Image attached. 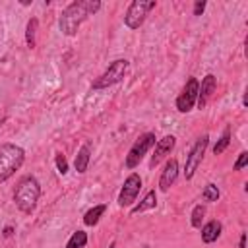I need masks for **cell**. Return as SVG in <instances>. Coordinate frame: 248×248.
Returning <instances> with one entry per match:
<instances>
[{"label": "cell", "instance_id": "cell-1", "mask_svg": "<svg viewBox=\"0 0 248 248\" xmlns=\"http://www.w3.org/2000/svg\"><path fill=\"white\" fill-rule=\"evenodd\" d=\"M99 8H101L99 0H76V2L68 4L60 16V31L66 37H74L79 31V25L89 16L99 12Z\"/></svg>", "mask_w": 248, "mask_h": 248}, {"label": "cell", "instance_id": "cell-2", "mask_svg": "<svg viewBox=\"0 0 248 248\" xmlns=\"http://www.w3.org/2000/svg\"><path fill=\"white\" fill-rule=\"evenodd\" d=\"M39 196H41V184L35 176L27 174L23 176L17 186H16V192H14V202L17 205V209L21 213H33L35 207H37V202H39Z\"/></svg>", "mask_w": 248, "mask_h": 248}, {"label": "cell", "instance_id": "cell-3", "mask_svg": "<svg viewBox=\"0 0 248 248\" xmlns=\"http://www.w3.org/2000/svg\"><path fill=\"white\" fill-rule=\"evenodd\" d=\"M25 151L16 143H2L0 145V184L6 182L14 172L23 165Z\"/></svg>", "mask_w": 248, "mask_h": 248}, {"label": "cell", "instance_id": "cell-4", "mask_svg": "<svg viewBox=\"0 0 248 248\" xmlns=\"http://www.w3.org/2000/svg\"><path fill=\"white\" fill-rule=\"evenodd\" d=\"M128 66H130V62H128L126 58H116V60L91 83V89H107V87H110V85L122 81L124 76H126V72H128Z\"/></svg>", "mask_w": 248, "mask_h": 248}, {"label": "cell", "instance_id": "cell-5", "mask_svg": "<svg viewBox=\"0 0 248 248\" xmlns=\"http://www.w3.org/2000/svg\"><path fill=\"white\" fill-rule=\"evenodd\" d=\"M155 8V0H134L128 10H126V16H124V23L126 27L130 29H138L143 25L147 14Z\"/></svg>", "mask_w": 248, "mask_h": 248}, {"label": "cell", "instance_id": "cell-6", "mask_svg": "<svg viewBox=\"0 0 248 248\" xmlns=\"http://www.w3.org/2000/svg\"><path fill=\"white\" fill-rule=\"evenodd\" d=\"M155 145V134L153 132H145L141 134L130 147L128 155H126V167L128 169H136L140 165V161L143 159V155Z\"/></svg>", "mask_w": 248, "mask_h": 248}, {"label": "cell", "instance_id": "cell-7", "mask_svg": "<svg viewBox=\"0 0 248 248\" xmlns=\"http://www.w3.org/2000/svg\"><path fill=\"white\" fill-rule=\"evenodd\" d=\"M207 143H209V138H207V136L198 138L196 143L192 145L190 153L186 155V165H184V176H186V180H190V178L196 174L198 167L202 165V159H203V155H205Z\"/></svg>", "mask_w": 248, "mask_h": 248}, {"label": "cell", "instance_id": "cell-8", "mask_svg": "<svg viewBox=\"0 0 248 248\" xmlns=\"http://www.w3.org/2000/svg\"><path fill=\"white\" fill-rule=\"evenodd\" d=\"M140 190H141V176H140L138 172H132V174L124 180V184H122V190H120V194H118V205H120V207L132 205V203L136 202Z\"/></svg>", "mask_w": 248, "mask_h": 248}, {"label": "cell", "instance_id": "cell-9", "mask_svg": "<svg viewBox=\"0 0 248 248\" xmlns=\"http://www.w3.org/2000/svg\"><path fill=\"white\" fill-rule=\"evenodd\" d=\"M198 89H200V81L196 78H190L182 89V93L176 97V108L180 112H188L192 110V107L198 101Z\"/></svg>", "mask_w": 248, "mask_h": 248}, {"label": "cell", "instance_id": "cell-10", "mask_svg": "<svg viewBox=\"0 0 248 248\" xmlns=\"http://www.w3.org/2000/svg\"><path fill=\"white\" fill-rule=\"evenodd\" d=\"M174 143H176V138L174 136H165L161 138L157 143H155V151L151 155V161H149V167H157L167 155H170V151L174 149Z\"/></svg>", "mask_w": 248, "mask_h": 248}, {"label": "cell", "instance_id": "cell-11", "mask_svg": "<svg viewBox=\"0 0 248 248\" xmlns=\"http://www.w3.org/2000/svg\"><path fill=\"white\" fill-rule=\"evenodd\" d=\"M178 176V161L176 159H169L163 167V172H161V178H159V190L161 192H169V188L174 184Z\"/></svg>", "mask_w": 248, "mask_h": 248}, {"label": "cell", "instance_id": "cell-12", "mask_svg": "<svg viewBox=\"0 0 248 248\" xmlns=\"http://www.w3.org/2000/svg\"><path fill=\"white\" fill-rule=\"evenodd\" d=\"M215 87H217V78H215L213 74H207V76L202 79L200 89H198V101H196L198 108H203V107L207 105V101H209V97L213 95Z\"/></svg>", "mask_w": 248, "mask_h": 248}, {"label": "cell", "instance_id": "cell-13", "mask_svg": "<svg viewBox=\"0 0 248 248\" xmlns=\"http://www.w3.org/2000/svg\"><path fill=\"white\" fill-rule=\"evenodd\" d=\"M221 231H223V225L213 219V221H209V223H205L202 227V240L205 244H211V242H215L221 236Z\"/></svg>", "mask_w": 248, "mask_h": 248}, {"label": "cell", "instance_id": "cell-14", "mask_svg": "<svg viewBox=\"0 0 248 248\" xmlns=\"http://www.w3.org/2000/svg\"><path fill=\"white\" fill-rule=\"evenodd\" d=\"M89 161H91V147L89 143H83L76 155V161H74V167L78 172H85L87 167H89Z\"/></svg>", "mask_w": 248, "mask_h": 248}, {"label": "cell", "instance_id": "cell-15", "mask_svg": "<svg viewBox=\"0 0 248 248\" xmlns=\"http://www.w3.org/2000/svg\"><path fill=\"white\" fill-rule=\"evenodd\" d=\"M157 205V194H155V190H149L145 196H143V200L138 203V205H134L132 207V213L136 215V213H143V211H147V209H153Z\"/></svg>", "mask_w": 248, "mask_h": 248}, {"label": "cell", "instance_id": "cell-16", "mask_svg": "<svg viewBox=\"0 0 248 248\" xmlns=\"http://www.w3.org/2000/svg\"><path fill=\"white\" fill-rule=\"evenodd\" d=\"M107 211V205L105 203H101V205H95V207H91L85 215H83V223L87 225V227H95L97 223H99V219H101V215Z\"/></svg>", "mask_w": 248, "mask_h": 248}, {"label": "cell", "instance_id": "cell-17", "mask_svg": "<svg viewBox=\"0 0 248 248\" xmlns=\"http://www.w3.org/2000/svg\"><path fill=\"white\" fill-rule=\"evenodd\" d=\"M37 29H39V19L37 17H31L29 21H27V27H25V43H27V46L29 48H35V45H37Z\"/></svg>", "mask_w": 248, "mask_h": 248}, {"label": "cell", "instance_id": "cell-18", "mask_svg": "<svg viewBox=\"0 0 248 248\" xmlns=\"http://www.w3.org/2000/svg\"><path fill=\"white\" fill-rule=\"evenodd\" d=\"M85 244H87V232H83V231H76V232L70 236L66 248H85Z\"/></svg>", "mask_w": 248, "mask_h": 248}, {"label": "cell", "instance_id": "cell-19", "mask_svg": "<svg viewBox=\"0 0 248 248\" xmlns=\"http://www.w3.org/2000/svg\"><path fill=\"white\" fill-rule=\"evenodd\" d=\"M229 143H231V130H229V128H225L223 136H221V138H219V141L213 145V153H215V155H221V153L229 147Z\"/></svg>", "mask_w": 248, "mask_h": 248}, {"label": "cell", "instance_id": "cell-20", "mask_svg": "<svg viewBox=\"0 0 248 248\" xmlns=\"http://www.w3.org/2000/svg\"><path fill=\"white\" fill-rule=\"evenodd\" d=\"M219 188L215 186V184H207L205 188H203V192H202V200L203 202H217L219 200Z\"/></svg>", "mask_w": 248, "mask_h": 248}, {"label": "cell", "instance_id": "cell-21", "mask_svg": "<svg viewBox=\"0 0 248 248\" xmlns=\"http://www.w3.org/2000/svg\"><path fill=\"white\" fill-rule=\"evenodd\" d=\"M203 215H205V207H203L202 203L192 209V219H190V221H192V227H194V229H200V227H202Z\"/></svg>", "mask_w": 248, "mask_h": 248}, {"label": "cell", "instance_id": "cell-22", "mask_svg": "<svg viewBox=\"0 0 248 248\" xmlns=\"http://www.w3.org/2000/svg\"><path fill=\"white\" fill-rule=\"evenodd\" d=\"M56 169H58L60 174L68 172V161H66V157L62 153H56Z\"/></svg>", "mask_w": 248, "mask_h": 248}, {"label": "cell", "instance_id": "cell-23", "mask_svg": "<svg viewBox=\"0 0 248 248\" xmlns=\"http://www.w3.org/2000/svg\"><path fill=\"white\" fill-rule=\"evenodd\" d=\"M246 165H248V153H246V151H242V153L238 155V159H236V163H234V167H232V169H234V170H242Z\"/></svg>", "mask_w": 248, "mask_h": 248}, {"label": "cell", "instance_id": "cell-24", "mask_svg": "<svg viewBox=\"0 0 248 248\" xmlns=\"http://www.w3.org/2000/svg\"><path fill=\"white\" fill-rule=\"evenodd\" d=\"M205 10V0H196L194 4V16H202Z\"/></svg>", "mask_w": 248, "mask_h": 248}, {"label": "cell", "instance_id": "cell-25", "mask_svg": "<svg viewBox=\"0 0 248 248\" xmlns=\"http://www.w3.org/2000/svg\"><path fill=\"white\" fill-rule=\"evenodd\" d=\"M2 234H4L6 238H10V236L14 234V227H12V225H8V227H4V232H2Z\"/></svg>", "mask_w": 248, "mask_h": 248}, {"label": "cell", "instance_id": "cell-26", "mask_svg": "<svg viewBox=\"0 0 248 248\" xmlns=\"http://www.w3.org/2000/svg\"><path fill=\"white\" fill-rule=\"evenodd\" d=\"M244 246H246V232L240 234V240H238V246L236 248H244Z\"/></svg>", "mask_w": 248, "mask_h": 248}, {"label": "cell", "instance_id": "cell-27", "mask_svg": "<svg viewBox=\"0 0 248 248\" xmlns=\"http://www.w3.org/2000/svg\"><path fill=\"white\" fill-rule=\"evenodd\" d=\"M108 248H116V242H114V240H112V242H110V244H108Z\"/></svg>", "mask_w": 248, "mask_h": 248}, {"label": "cell", "instance_id": "cell-28", "mask_svg": "<svg viewBox=\"0 0 248 248\" xmlns=\"http://www.w3.org/2000/svg\"><path fill=\"white\" fill-rule=\"evenodd\" d=\"M145 248H149V246H145Z\"/></svg>", "mask_w": 248, "mask_h": 248}]
</instances>
